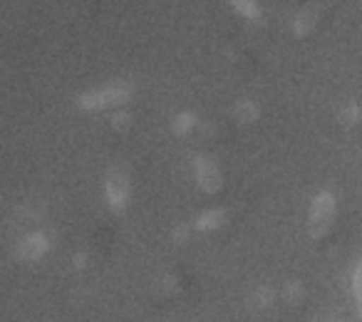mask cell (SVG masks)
<instances>
[{
	"label": "cell",
	"instance_id": "obj_12",
	"mask_svg": "<svg viewBox=\"0 0 362 322\" xmlns=\"http://www.w3.org/2000/svg\"><path fill=\"white\" fill-rule=\"evenodd\" d=\"M251 302L253 305H258V310H263V307H268L273 302V292L268 290V287H258V290L253 292Z\"/></svg>",
	"mask_w": 362,
	"mask_h": 322
},
{
	"label": "cell",
	"instance_id": "obj_5",
	"mask_svg": "<svg viewBox=\"0 0 362 322\" xmlns=\"http://www.w3.org/2000/svg\"><path fill=\"white\" fill-rule=\"evenodd\" d=\"M47 251H50V241L42 233H30L18 246V258H23V261H40Z\"/></svg>",
	"mask_w": 362,
	"mask_h": 322
},
{
	"label": "cell",
	"instance_id": "obj_10",
	"mask_svg": "<svg viewBox=\"0 0 362 322\" xmlns=\"http://www.w3.org/2000/svg\"><path fill=\"white\" fill-rule=\"evenodd\" d=\"M258 105H253L251 100H243V102H238L236 105V119L238 121H243V124H251V121H256L258 119Z\"/></svg>",
	"mask_w": 362,
	"mask_h": 322
},
{
	"label": "cell",
	"instance_id": "obj_3",
	"mask_svg": "<svg viewBox=\"0 0 362 322\" xmlns=\"http://www.w3.org/2000/svg\"><path fill=\"white\" fill-rule=\"evenodd\" d=\"M129 191H132L129 169H127L124 164H115V167L107 172V179H105V198L112 211L124 213L127 203H129Z\"/></svg>",
	"mask_w": 362,
	"mask_h": 322
},
{
	"label": "cell",
	"instance_id": "obj_11",
	"mask_svg": "<svg viewBox=\"0 0 362 322\" xmlns=\"http://www.w3.org/2000/svg\"><path fill=\"white\" fill-rule=\"evenodd\" d=\"M352 292H355L357 315L362 320V261H357V266L352 268Z\"/></svg>",
	"mask_w": 362,
	"mask_h": 322
},
{
	"label": "cell",
	"instance_id": "obj_14",
	"mask_svg": "<svg viewBox=\"0 0 362 322\" xmlns=\"http://www.w3.org/2000/svg\"><path fill=\"white\" fill-rule=\"evenodd\" d=\"M283 297H286L291 305H296V302L303 300V285L300 282H288L286 285V292H283Z\"/></svg>",
	"mask_w": 362,
	"mask_h": 322
},
{
	"label": "cell",
	"instance_id": "obj_13",
	"mask_svg": "<svg viewBox=\"0 0 362 322\" xmlns=\"http://www.w3.org/2000/svg\"><path fill=\"white\" fill-rule=\"evenodd\" d=\"M360 114H362L360 107H357V105H347L345 109L340 112V121H342V124H347V126L357 124V121H360Z\"/></svg>",
	"mask_w": 362,
	"mask_h": 322
},
{
	"label": "cell",
	"instance_id": "obj_7",
	"mask_svg": "<svg viewBox=\"0 0 362 322\" xmlns=\"http://www.w3.org/2000/svg\"><path fill=\"white\" fill-rule=\"evenodd\" d=\"M315 20H317V8L313 6H305L300 13L296 16V23H293V30L298 32V35H308V32L315 28Z\"/></svg>",
	"mask_w": 362,
	"mask_h": 322
},
{
	"label": "cell",
	"instance_id": "obj_2",
	"mask_svg": "<svg viewBox=\"0 0 362 322\" xmlns=\"http://www.w3.org/2000/svg\"><path fill=\"white\" fill-rule=\"evenodd\" d=\"M335 211H337V201L330 191H320L313 198L310 211H308V231H310V238L327 236V231L335 223Z\"/></svg>",
	"mask_w": 362,
	"mask_h": 322
},
{
	"label": "cell",
	"instance_id": "obj_1",
	"mask_svg": "<svg viewBox=\"0 0 362 322\" xmlns=\"http://www.w3.org/2000/svg\"><path fill=\"white\" fill-rule=\"evenodd\" d=\"M132 97V85L129 82H112L100 90H90L85 95H80L77 105L85 112H97V109H110V107H119L124 102H129Z\"/></svg>",
	"mask_w": 362,
	"mask_h": 322
},
{
	"label": "cell",
	"instance_id": "obj_4",
	"mask_svg": "<svg viewBox=\"0 0 362 322\" xmlns=\"http://www.w3.org/2000/svg\"><path fill=\"white\" fill-rule=\"evenodd\" d=\"M194 177H197V184L204 193H218V189L223 186L221 172H218L216 161L206 154L194 156Z\"/></svg>",
	"mask_w": 362,
	"mask_h": 322
},
{
	"label": "cell",
	"instance_id": "obj_16",
	"mask_svg": "<svg viewBox=\"0 0 362 322\" xmlns=\"http://www.w3.org/2000/svg\"><path fill=\"white\" fill-rule=\"evenodd\" d=\"M189 238V226L187 223H181L179 228H174V243H187Z\"/></svg>",
	"mask_w": 362,
	"mask_h": 322
},
{
	"label": "cell",
	"instance_id": "obj_9",
	"mask_svg": "<svg viewBox=\"0 0 362 322\" xmlns=\"http://www.w3.org/2000/svg\"><path fill=\"white\" fill-rule=\"evenodd\" d=\"M194 126H197V114H194V112H181V114H176L174 121H171V129L179 136L189 134Z\"/></svg>",
	"mask_w": 362,
	"mask_h": 322
},
{
	"label": "cell",
	"instance_id": "obj_8",
	"mask_svg": "<svg viewBox=\"0 0 362 322\" xmlns=\"http://www.w3.org/2000/svg\"><path fill=\"white\" fill-rule=\"evenodd\" d=\"M231 8L246 20H261V8H258V0H228Z\"/></svg>",
	"mask_w": 362,
	"mask_h": 322
},
{
	"label": "cell",
	"instance_id": "obj_6",
	"mask_svg": "<svg viewBox=\"0 0 362 322\" xmlns=\"http://www.w3.org/2000/svg\"><path fill=\"white\" fill-rule=\"evenodd\" d=\"M226 223V211L223 208H209V211H204L202 216L197 218V231L199 233H211V231H218V228Z\"/></svg>",
	"mask_w": 362,
	"mask_h": 322
},
{
	"label": "cell",
	"instance_id": "obj_17",
	"mask_svg": "<svg viewBox=\"0 0 362 322\" xmlns=\"http://www.w3.org/2000/svg\"><path fill=\"white\" fill-rule=\"evenodd\" d=\"M72 263H75V268H80V270H85V268H87V253H77L75 261H72Z\"/></svg>",
	"mask_w": 362,
	"mask_h": 322
},
{
	"label": "cell",
	"instance_id": "obj_15",
	"mask_svg": "<svg viewBox=\"0 0 362 322\" xmlns=\"http://www.w3.org/2000/svg\"><path fill=\"white\" fill-rule=\"evenodd\" d=\"M132 124V117L129 112H117V114H112V126L119 131H127V126Z\"/></svg>",
	"mask_w": 362,
	"mask_h": 322
}]
</instances>
